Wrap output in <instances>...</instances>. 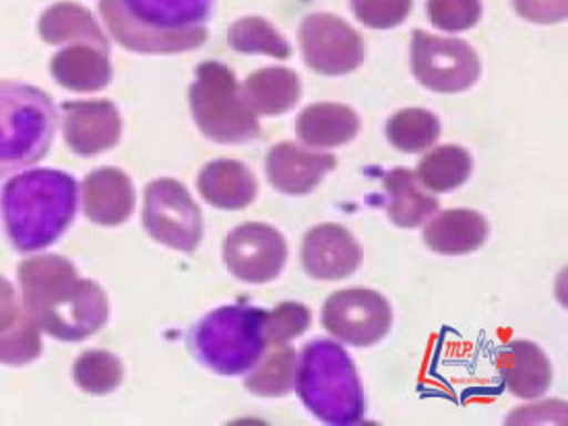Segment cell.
<instances>
[{"label":"cell","mask_w":568,"mask_h":426,"mask_svg":"<svg viewBox=\"0 0 568 426\" xmlns=\"http://www.w3.org/2000/svg\"><path fill=\"white\" fill-rule=\"evenodd\" d=\"M50 71L62 88L73 92H98L112 79L108 50L90 44L60 50L52 59Z\"/></svg>","instance_id":"obj_20"},{"label":"cell","mask_w":568,"mask_h":426,"mask_svg":"<svg viewBox=\"0 0 568 426\" xmlns=\"http://www.w3.org/2000/svg\"><path fill=\"white\" fill-rule=\"evenodd\" d=\"M300 44L306 64L323 75L352 73L364 61L358 31L327 13H314L302 21Z\"/></svg>","instance_id":"obj_12"},{"label":"cell","mask_w":568,"mask_h":426,"mask_svg":"<svg viewBox=\"0 0 568 426\" xmlns=\"http://www.w3.org/2000/svg\"><path fill=\"white\" fill-rule=\"evenodd\" d=\"M519 16L534 23H558L568 16V0H513Z\"/></svg>","instance_id":"obj_34"},{"label":"cell","mask_w":568,"mask_h":426,"mask_svg":"<svg viewBox=\"0 0 568 426\" xmlns=\"http://www.w3.org/2000/svg\"><path fill=\"white\" fill-rule=\"evenodd\" d=\"M196 126L215 143H246L258 138L256 114L240 93L239 81L222 62H203L189 92Z\"/></svg>","instance_id":"obj_7"},{"label":"cell","mask_w":568,"mask_h":426,"mask_svg":"<svg viewBox=\"0 0 568 426\" xmlns=\"http://www.w3.org/2000/svg\"><path fill=\"white\" fill-rule=\"evenodd\" d=\"M19 315L16 290L0 275V329L9 327Z\"/></svg>","instance_id":"obj_35"},{"label":"cell","mask_w":568,"mask_h":426,"mask_svg":"<svg viewBox=\"0 0 568 426\" xmlns=\"http://www.w3.org/2000/svg\"><path fill=\"white\" fill-rule=\"evenodd\" d=\"M143 226L153 241L193 253L203 239V217L191 193L174 179H160L145 189Z\"/></svg>","instance_id":"obj_8"},{"label":"cell","mask_w":568,"mask_h":426,"mask_svg":"<svg viewBox=\"0 0 568 426\" xmlns=\"http://www.w3.org/2000/svg\"><path fill=\"white\" fill-rule=\"evenodd\" d=\"M73 375L83 392L93 396H105L122 383L124 371L119 356H114L112 352L90 351L79 356Z\"/></svg>","instance_id":"obj_29"},{"label":"cell","mask_w":568,"mask_h":426,"mask_svg":"<svg viewBox=\"0 0 568 426\" xmlns=\"http://www.w3.org/2000/svg\"><path fill=\"white\" fill-rule=\"evenodd\" d=\"M412 69L419 83L438 93L469 90L481 73L478 54L464 40L414 31Z\"/></svg>","instance_id":"obj_9"},{"label":"cell","mask_w":568,"mask_h":426,"mask_svg":"<svg viewBox=\"0 0 568 426\" xmlns=\"http://www.w3.org/2000/svg\"><path fill=\"white\" fill-rule=\"evenodd\" d=\"M224 260L230 274L246 284H267L284 272L287 243L280 230L246 222L227 234Z\"/></svg>","instance_id":"obj_11"},{"label":"cell","mask_w":568,"mask_h":426,"mask_svg":"<svg viewBox=\"0 0 568 426\" xmlns=\"http://www.w3.org/2000/svg\"><path fill=\"white\" fill-rule=\"evenodd\" d=\"M40 33L48 44L81 42L108 50V40L88 9L73 2L50 7L40 21Z\"/></svg>","instance_id":"obj_24"},{"label":"cell","mask_w":568,"mask_h":426,"mask_svg":"<svg viewBox=\"0 0 568 426\" xmlns=\"http://www.w3.org/2000/svg\"><path fill=\"white\" fill-rule=\"evenodd\" d=\"M337 164L335 155L300 150L294 143H277L267 155V176L273 189L285 195H306Z\"/></svg>","instance_id":"obj_15"},{"label":"cell","mask_w":568,"mask_h":426,"mask_svg":"<svg viewBox=\"0 0 568 426\" xmlns=\"http://www.w3.org/2000/svg\"><path fill=\"white\" fill-rule=\"evenodd\" d=\"M383 183L389 197L390 222L399 229H418L438 210V199L430 195L428 189L424 191V184L412 170L395 168L385 174Z\"/></svg>","instance_id":"obj_21"},{"label":"cell","mask_w":568,"mask_h":426,"mask_svg":"<svg viewBox=\"0 0 568 426\" xmlns=\"http://www.w3.org/2000/svg\"><path fill=\"white\" fill-rule=\"evenodd\" d=\"M359 119L344 104H313L298 119V135L311 148H339L358 135Z\"/></svg>","instance_id":"obj_23"},{"label":"cell","mask_w":568,"mask_h":426,"mask_svg":"<svg viewBox=\"0 0 568 426\" xmlns=\"http://www.w3.org/2000/svg\"><path fill=\"white\" fill-rule=\"evenodd\" d=\"M300 93H302L300 77L284 67H270V69L255 71L242 88V95L248 108L255 114H265V116H275L292 110L298 104Z\"/></svg>","instance_id":"obj_22"},{"label":"cell","mask_w":568,"mask_h":426,"mask_svg":"<svg viewBox=\"0 0 568 426\" xmlns=\"http://www.w3.org/2000/svg\"><path fill=\"white\" fill-rule=\"evenodd\" d=\"M387 138L399 152H424L440 138V122L430 110L405 108L393 114L387 122Z\"/></svg>","instance_id":"obj_27"},{"label":"cell","mask_w":568,"mask_h":426,"mask_svg":"<svg viewBox=\"0 0 568 426\" xmlns=\"http://www.w3.org/2000/svg\"><path fill=\"white\" fill-rule=\"evenodd\" d=\"M77 181L60 170H30L0 191V215L11 244L21 253L57 243L77 212Z\"/></svg>","instance_id":"obj_3"},{"label":"cell","mask_w":568,"mask_h":426,"mask_svg":"<svg viewBox=\"0 0 568 426\" xmlns=\"http://www.w3.org/2000/svg\"><path fill=\"white\" fill-rule=\"evenodd\" d=\"M199 193L220 210H242L256 197V179L251 168L236 160H215L199 174Z\"/></svg>","instance_id":"obj_19"},{"label":"cell","mask_w":568,"mask_h":426,"mask_svg":"<svg viewBox=\"0 0 568 426\" xmlns=\"http://www.w3.org/2000/svg\"><path fill=\"white\" fill-rule=\"evenodd\" d=\"M227 42L242 54H267L273 59H290L292 48L284 36L261 17H246L227 31Z\"/></svg>","instance_id":"obj_28"},{"label":"cell","mask_w":568,"mask_h":426,"mask_svg":"<svg viewBox=\"0 0 568 426\" xmlns=\"http://www.w3.org/2000/svg\"><path fill=\"white\" fill-rule=\"evenodd\" d=\"M19 280L26 313L42 332L60 342H81L108 321L104 290L81 280L73 263L60 255H40L21 263Z\"/></svg>","instance_id":"obj_1"},{"label":"cell","mask_w":568,"mask_h":426,"mask_svg":"<svg viewBox=\"0 0 568 426\" xmlns=\"http://www.w3.org/2000/svg\"><path fill=\"white\" fill-rule=\"evenodd\" d=\"M498 373L510 394L524 399H538L552 385V366L538 344L515 339L496 354Z\"/></svg>","instance_id":"obj_16"},{"label":"cell","mask_w":568,"mask_h":426,"mask_svg":"<svg viewBox=\"0 0 568 426\" xmlns=\"http://www.w3.org/2000/svg\"><path fill=\"white\" fill-rule=\"evenodd\" d=\"M313 315L308 306L300 303H282L273 311H267L265 317V335L270 346H282L292 339H296L304 332H308Z\"/></svg>","instance_id":"obj_31"},{"label":"cell","mask_w":568,"mask_h":426,"mask_svg":"<svg viewBox=\"0 0 568 426\" xmlns=\"http://www.w3.org/2000/svg\"><path fill=\"white\" fill-rule=\"evenodd\" d=\"M213 0H102L100 11L120 44L143 54H176L205 44Z\"/></svg>","instance_id":"obj_2"},{"label":"cell","mask_w":568,"mask_h":426,"mask_svg":"<svg viewBox=\"0 0 568 426\" xmlns=\"http://www.w3.org/2000/svg\"><path fill=\"white\" fill-rule=\"evenodd\" d=\"M393 308L389 301L366 288L333 292L323 305V327L349 346L368 348L389 334Z\"/></svg>","instance_id":"obj_10"},{"label":"cell","mask_w":568,"mask_h":426,"mask_svg":"<svg viewBox=\"0 0 568 426\" xmlns=\"http://www.w3.org/2000/svg\"><path fill=\"white\" fill-rule=\"evenodd\" d=\"M62 129L73 152L95 155L119 143L122 122L119 110L108 100L67 102L62 104Z\"/></svg>","instance_id":"obj_14"},{"label":"cell","mask_w":568,"mask_h":426,"mask_svg":"<svg viewBox=\"0 0 568 426\" xmlns=\"http://www.w3.org/2000/svg\"><path fill=\"white\" fill-rule=\"evenodd\" d=\"M265 317L267 311L256 306H220L196 323L191 348L217 375H244L270 348Z\"/></svg>","instance_id":"obj_6"},{"label":"cell","mask_w":568,"mask_h":426,"mask_svg":"<svg viewBox=\"0 0 568 426\" xmlns=\"http://www.w3.org/2000/svg\"><path fill=\"white\" fill-rule=\"evenodd\" d=\"M296 387L306 410L333 426L358 425L364 389L349 354L331 339H313L300 356Z\"/></svg>","instance_id":"obj_4"},{"label":"cell","mask_w":568,"mask_h":426,"mask_svg":"<svg viewBox=\"0 0 568 426\" xmlns=\"http://www.w3.org/2000/svg\"><path fill=\"white\" fill-rule=\"evenodd\" d=\"M42 352L40 327L28 317V313L17 315L16 321L0 329V363L2 365H28Z\"/></svg>","instance_id":"obj_30"},{"label":"cell","mask_w":568,"mask_h":426,"mask_svg":"<svg viewBox=\"0 0 568 426\" xmlns=\"http://www.w3.org/2000/svg\"><path fill=\"white\" fill-rule=\"evenodd\" d=\"M490 226L474 210H447L424 229V243L438 255H467L488 241Z\"/></svg>","instance_id":"obj_18"},{"label":"cell","mask_w":568,"mask_h":426,"mask_svg":"<svg viewBox=\"0 0 568 426\" xmlns=\"http://www.w3.org/2000/svg\"><path fill=\"white\" fill-rule=\"evenodd\" d=\"M57 122L48 93L0 81V179L38 164L52 145Z\"/></svg>","instance_id":"obj_5"},{"label":"cell","mask_w":568,"mask_h":426,"mask_svg":"<svg viewBox=\"0 0 568 426\" xmlns=\"http://www.w3.org/2000/svg\"><path fill=\"white\" fill-rule=\"evenodd\" d=\"M471 168L474 160L467 150L459 145H440L422 158L416 176L424 189L434 193H449L467 183Z\"/></svg>","instance_id":"obj_26"},{"label":"cell","mask_w":568,"mask_h":426,"mask_svg":"<svg viewBox=\"0 0 568 426\" xmlns=\"http://www.w3.org/2000/svg\"><path fill=\"white\" fill-rule=\"evenodd\" d=\"M83 207L85 215L95 224H124L135 210V191L131 179L116 168L93 170L83 183Z\"/></svg>","instance_id":"obj_17"},{"label":"cell","mask_w":568,"mask_h":426,"mask_svg":"<svg viewBox=\"0 0 568 426\" xmlns=\"http://www.w3.org/2000/svg\"><path fill=\"white\" fill-rule=\"evenodd\" d=\"M428 17L438 30H471L481 17V0H428Z\"/></svg>","instance_id":"obj_32"},{"label":"cell","mask_w":568,"mask_h":426,"mask_svg":"<svg viewBox=\"0 0 568 426\" xmlns=\"http://www.w3.org/2000/svg\"><path fill=\"white\" fill-rule=\"evenodd\" d=\"M362 246L339 224L314 226L302 243V267L318 282H337L358 272Z\"/></svg>","instance_id":"obj_13"},{"label":"cell","mask_w":568,"mask_h":426,"mask_svg":"<svg viewBox=\"0 0 568 426\" xmlns=\"http://www.w3.org/2000/svg\"><path fill=\"white\" fill-rule=\"evenodd\" d=\"M298 356L287 344L271 346L246 371L244 385L248 392L261 397H282L296 387Z\"/></svg>","instance_id":"obj_25"},{"label":"cell","mask_w":568,"mask_h":426,"mask_svg":"<svg viewBox=\"0 0 568 426\" xmlns=\"http://www.w3.org/2000/svg\"><path fill=\"white\" fill-rule=\"evenodd\" d=\"M412 0H352V9L366 28L390 30L412 13Z\"/></svg>","instance_id":"obj_33"}]
</instances>
